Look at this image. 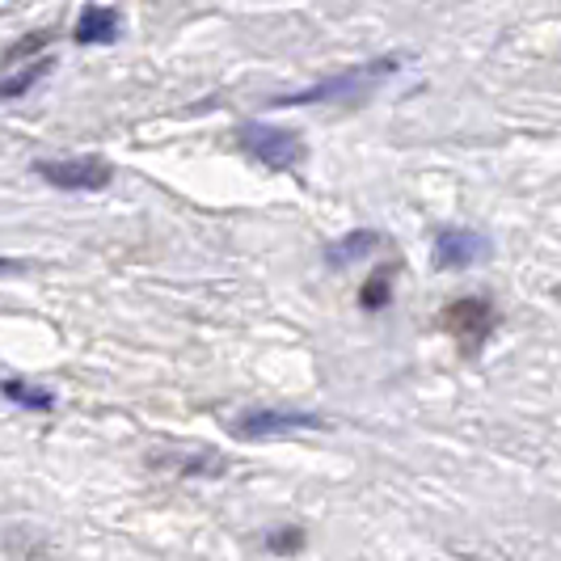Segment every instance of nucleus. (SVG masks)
<instances>
[{
  "label": "nucleus",
  "mask_w": 561,
  "mask_h": 561,
  "mask_svg": "<svg viewBox=\"0 0 561 561\" xmlns=\"http://www.w3.org/2000/svg\"><path fill=\"white\" fill-rule=\"evenodd\" d=\"M444 330L451 337H460L465 346H481L490 330H494V305L485 296H465V300H451L444 309Z\"/></svg>",
  "instance_id": "20e7f679"
},
{
  "label": "nucleus",
  "mask_w": 561,
  "mask_h": 561,
  "mask_svg": "<svg viewBox=\"0 0 561 561\" xmlns=\"http://www.w3.org/2000/svg\"><path fill=\"white\" fill-rule=\"evenodd\" d=\"M51 68H56V59H51V56L34 59L30 68H22V72H13V77L4 81V98H9V102H13V98H22V93H26V89H34V84L43 81V77H47Z\"/></svg>",
  "instance_id": "1a4fd4ad"
},
{
  "label": "nucleus",
  "mask_w": 561,
  "mask_h": 561,
  "mask_svg": "<svg viewBox=\"0 0 561 561\" xmlns=\"http://www.w3.org/2000/svg\"><path fill=\"white\" fill-rule=\"evenodd\" d=\"M371 250H380V232H371V228H355V232L337 237L334 245L325 250V262H330V266H351V262H364Z\"/></svg>",
  "instance_id": "6e6552de"
},
{
  "label": "nucleus",
  "mask_w": 561,
  "mask_h": 561,
  "mask_svg": "<svg viewBox=\"0 0 561 561\" xmlns=\"http://www.w3.org/2000/svg\"><path fill=\"white\" fill-rule=\"evenodd\" d=\"M34 173L56 191H102L111 186L114 169L102 157H72V161H38Z\"/></svg>",
  "instance_id": "7ed1b4c3"
},
{
  "label": "nucleus",
  "mask_w": 561,
  "mask_h": 561,
  "mask_svg": "<svg viewBox=\"0 0 561 561\" xmlns=\"http://www.w3.org/2000/svg\"><path fill=\"white\" fill-rule=\"evenodd\" d=\"M490 257V241L481 232H469V228H444L435 237V266H448V271H460V266H478Z\"/></svg>",
  "instance_id": "39448f33"
},
{
  "label": "nucleus",
  "mask_w": 561,
  "mask_h": 561,
  "mask_svg": "<svg viewBox=\"0 0 561 561\" xmlns=\"http://www.w3.org/2000/svg\"><path fill=\"white\" fill-rule=\"evenodd\" d=\"M305 545V536H300V528H283L279 536H271L266 540V549H275V553H287V549H300Z\"/></svg>",
  "instance_id": "ddd939ff"
},
{
  "label": "nucleus",
  "mask_w": 561,
  "mask_h": 561,
  "mask_svg": "<svg viewBox=\"0 0 561 561\" xmlns=\"http://www.w3.org/2000/svg\"><path fill=\"white\" fill-rule=\"evenodd\" d=\"M397 72V59L385 56L376 64H364V68H351L342 77H330V81L312 84L305 93H287V98H275V106H312V102H337V98H351V93H367L376 81L393 77Z\"/></svg>",
  "instance_id": "f03ea898"
},
{
  "label": "nucleus",
  "mask_w": 561,
  "mask_h": 561,
  "mask_svg": "<svg viewBox=\"0 0 561 561\" xmlns=\"http://www.w3.org/2000/svg\"><path fill=\"white\" fill-rule=\"evenodd\" d=\"M359 305H364V309H385V305H389V275H385V271H380V275H371V279L364 283V296H359Z\"/></svg>",
  "instance_id": "9b49d317"
},
{
  "label": "nucleus",
  "mask_w": 561,
  "mask_h": 561,
  "mask_svg": "<svg viewBox=\"0 0 561 561\" xmlns=\"http://www.w3.org/2000/svg\"><path fill=\"white\" fill-rule=\"evenodd\" d=\"M72 38L81 47H93V43H114L118 38V13L106 9V4H89L81 13V22L72 30Z\"/></svg>",
  "instance_id": "0eeeda50"
},
{
  "label": "nucleus",
  "mask_w": 561,
  "mask_h": 561,
  "mask_svg": "<svg viewBox=\"0 0 561 561\" xmlns=\"http://www.w3.org/2000/svg\"><path fill=\"white\" fill-rule=\"evenodd\" d=\"M237 148L271 169H291L305 157V140L296 131H287V127H275V123H245V127H237Z\"/></svg>",
  "instance_id": "f257e3e1"
},
{
  "label": "nucleus",
  "mask_w": 561,
  "mask_h": 561,
  "mask_svg": "<svg viewBox=\"0 0 561 561\" xmlns=\"http://www.w3.org/2000/svg\"><path fill=\"white\" fill-rule=\"evenodd\" d=\"M51 38H56L51 30H43V34H26V38H18V43H9L4 59H9V64H18L22 56H34V51H43V47H47Z\"/></svg>",
  "instance_id": "f8f14e48"
},
{
  "label": "nucleus",
  "mask_w": 561,
  "mask_h": 561,
  "mask_svg": "<svg viewBox=\"0 0 561 561\" xmlns=\"http://www.w3.org/2000/svg\"><path fill=\"white\" fill-rule=\"evenodd\" d=\"M4 397H13L18 405H34V410H51L56 405V393H47V389H34V385H22V380H4Z\"/></svg>",
  "instance_id": "9d476101"
},
{
  "label": "nucleus",
  "mask_w": 561,
  "mask_h": 561,
  "mask_svg": "<svg viewBox=\"0 0 561 561\" xmlns=\"http://www.w3.org/2000/svg\"><path fill=\"white\" fill-rule=\"evenodd\" d=\"M300 426H325V422L317 419V414H300V410H250V414H241L237 419V435H245V439H257V435H275V431H300Z\"/></svg>",
  "instance_id": "423d86ee"
}]
</instances>
